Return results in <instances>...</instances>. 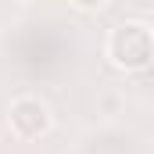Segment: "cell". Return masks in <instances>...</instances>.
Segmentation results:
<instances>
[{
	"instance_id": "1",
	"label": "cell",
	"mask_w": 154,
	"mask_h": 154,
	"mask_svg": "<svg viewBox=\"0 0 154 154\" xmlns=\"http://www.w3.org/2000/svg\"><path fill=\"white\" fill-rule=\"evenodd\" d=\"M104 54L122 72H143L154 65V29H147L143 22H122L111 29Z\"/></svg>"
},
{
	"instance_id": "2",
	"label": "cell",
	"mask_w": 154,
	"mask_h": 154,
	"mask_svg": "<svg viewBox=\"0 0 154 154\" xmlns=\"http://www.w3.org/2000/svg\"><path fill=\"white\" fill-rule=\"evenodd\" d=\"M7 125L18 140H39L50 133L54 115H50L47 100H39V97H14L7 108Z\"/></svg>"
},
{
	"instance_id": "3",
	"label": "cell",
	"mask_w": 154,
	"mask_h": 154,
	"mask_svg": "<svg viewBox=\"0 0 154 154\" xmlns=\"http://www.w3.org/2000/svg\"><path fill=\"white\" fill-rule=\"evenodd\" d=\"M72 4H75L79 11H100V7H104L108 0H72Z\"/></svg>"
}]
</instances>
